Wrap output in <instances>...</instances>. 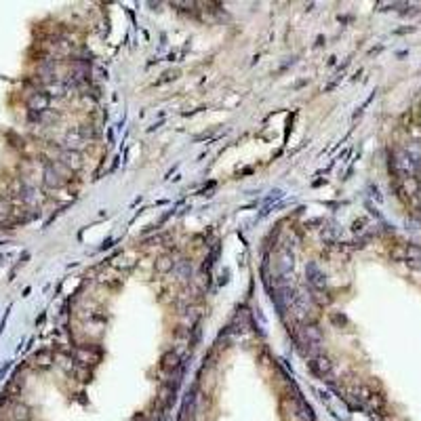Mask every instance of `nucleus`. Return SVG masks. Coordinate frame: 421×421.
I'll use <instances>...</instances> for the list:
<instances>
[]
</instances>
